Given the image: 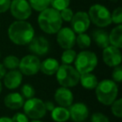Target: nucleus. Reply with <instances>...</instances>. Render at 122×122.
Wrapping results in <instances>:
<instances>
[{
  "label": "nucleus",
  "mask_w": 122,
  "mask_h": 122,
  "mask_svg": "<svg viewBox=\"0 0 122 122\" xmlns=\"http://www.w3.org/2000/svg\"><path fill=\"white\" fill-rule=\"evenodd\" d=\"M30 122H43V121H41V120H33L32 121H30Z\"/></svg>",
  "instance_id": "obj_40"
},
{
  "label": "nucleus",
  "mask_w": 122,
  "mask_h": 122,
  "mask_svg": "<svg viewBox=\"0 0 122 122\" xmlns=\"http://www.w3.org/2000/svg\"><path fill=\"white\" fill-rule=\"evenodd\" d=\"M74 64L80 75L91 73L98 65V58L92 51L83 50L76 55Z\"/></svg>",
  "instance_id": "obj_5"
},
{
  "label": "nucleus",
  "mask_w": 122,
  "mask_h": 122,
  "mask_svg": "<svg viewBox=\"0 0 122 122\" xmlns=\"http://www.w3.org/2000/svg\"><path fill=\"white\" fill-rule=\"evenodd\" d=\"M62 22L63 20L60 17L59 11L53 8H47L41 11L38 17L39 28L49 34H56L62 28Z\"/></svg>",
  "instance_id": "obj_2"
},
{
  "label": "nucleus",
  "mask_w": 122,
  "mask_h": 122,
  "mask_svg": "<svg viewBox=\"0 0 122 122\" xmlns=\"http://www.w3.org/2000/svg\"><path fill=\"white\" fill-rule=\"evenodd\" d=\"M29 49L34 55H45L49 50V43L43 36L34 37L29 44Z\"/></svg>",
  "instance_id": "obj_13"
},
{
  "label": "nucleus",
  "mask_w": 122,
  "mask_h": 122,
  "mask_svg": "<svg viewBox=\"0 0 122 122\" xmlns=\"http://www.w3.org/2000/svg\"><path fill=\"white\" fill-rule=\"evenodd\" d=\"M6 68L4 66V65L3 64L0 63V80H2V79H4V75H6Z\"/></svg>",
  "instance_id": "obj_37"
},
{
  "label": "nucleus",
  "mask_w": 122,
  "mask_h": 122,
  "mask_svg": "<svg viewBox=\"0 0 122 122\" xmlns=\"http://www.w3.org/2000/svg\"><path fill=\"white\" fill-rule=\"evenodd\" d=\"M102 57L104 63L109 67H115L121 63L122 55L120 49L112 45H109L103 49Z\"/></svg>",
  "instance_id": "obj_12"
},
{
  "label": "nucleus",
  "mask_w": 122,
  "mask_h": 122,
  "mask_svg": "<svg viewBox=\"0 0 122 122\" xmlns=\"http://www.w3.org/2000/svg\"><path fill=\"white\" fill-rule=\"evenodd\" d=\"M11 14L18 20H25L30 17L32 9L26 0H14L10 4Z\"/></svg>",
  "instance_id": "obj_9"
},
{
  "label": "nucleus",
  "mask_w": 122,
  "mask_h": 122,
  "mask_svg": "<svg viewBox=\"0 0 122 122\" xmlns=\"http://www.w3.org/2000/svg\"><path fill=\"white\" fill-rule=\"evenodd\" d=\"M11 0H0V14L5 13L10 8Z\"/></svg>",
  "instance_id": "obj_35"
},
{
  "label": "nucleus",
  "mask_w": 122,
  "mask_h": 122,
  "mask_svg": "<svg viewBox=\"0 0 122 122\" xmlns=\"http://www.w3.org/2000/svg\"><path fill=\"white\" fill-rule=\"evenodd\" d=\"M51 117L55 122H65L70 118L69 109L66 107H54L51 111Z\"/></svg>",
  "instance_id": "obj_22"
},
{
  "label": "nucleus",
  "mask_w": 122,
  "mask_h": 122,
  "mask_svg": "<svg viewBox=\"0 0 122 122\" xmlns=\"http://www.w3.org/2000/svg\"><path fill=\"white\" fill-rule=\"evenodd\" d=\"M110 1H113V0H110Z\"/></svg>",
  "instance_id": "obj_41"
},
{
  "label": "nucleus",
  "mask_w": 122,
  "mask_h": 122,
  "mask_svg": "<svg viewBox=\"0 0 122 122\" xmlns=\"http://www.w3.org/2000/svg\"><path fill=\"white\" fill-rule=\"evenodd\" d=\"M54 100L59 106L70 107L74 102V95L69 88L59 87L54 93Z\"/></svg>",
  "instance_id": "obj_15"
},
{
  "label": "nucleus",
  "mask_w": 122,
  "mask_h": 122,
  "mask_svg": "<svg viewBox=\"0 0 122 122\" xmlns=\"http://www.w3.org/2000/svg\"><path fill=\"white\" fill-rule=\"evenodd\" d=\"M75 44H77L79 48L82 49H88L91 45V39L88 34H85V33L79 34L75 39Z\"/></svg>",
  "instance_id": "obj_23"
},
{
  "label": "nucleus",
  "mask_w": 122,
  "mask_h": 122,
  "mask_svg": "<svg viewBox=\"0 0 122 122\" xmlns=\"http://www.w3.org/2000/svg\"><path fill=\"white\" fill-rule=\"evenodd\" d=\"M69 112L70 117L74 122H83L88 118L90 110L85 104L78 102L70 105Z\"/></svg>",
  "instance_id": "obj_14"
},
{
  "label": "nucleus",
  "mask_w": 122,
  "mask_h": 122,
  "mask_svg": "<svg viewBox=\"0 0 122 122\" xmlns=\"http://www.w3.org/2000/svg\"><path fill=\"white\" fill-rule=\"evenodd\" d=\"M70 22L72 30L78 34L86 32L90 25V19L88 14L82 11L77 12L75 14H74Z\"/></svg>",
  "instance_id": "obj_11"
},
{
  "label": "nucleus",
  "mask_w": 122,
  "mask_h": 122,
  "mask_svg": "<svg viewBox=\"0 0 122 122\" xmlns=\"http://www.w3.org/2000/svg\"><path fill=\"white\" fill-rule=\"evenodd\" d=\"M92 39L100 49H105L110 45L109 34L104 29H95L92 32Z\"/></svg>",
  "instance_id": "obj_19"
},
{
  "label": "nucleus",
  "mask_w": 122,
  "mask_h": 122,
  "mask_svg": "<svg viewBox=\"0 0 122 122\" xmlns=\"http://www.w3.org/2000/svg\"><path fill=\"white\" fill-rule=\"evenodd\" d=\"M4 105L10 110H19L22 108L24 104V98L22 95L17 92L8 94L4 98Z\"/></svg>",
  "instance_id": "obj_17"
},
{
  "label": "nucleus",
  "mask_w": 122,
  "mask_h": 122,
  "mask_svg": "<svg viewBox=\"0 0 122 122\" xmlns=\"http://www.w3.org/2000/svg\"><path fill=\"white\" fill-rule=\"evenodd\" d=\"M41 61L39 58L34 54H29L19 60V69L22 75H34L40 70Z\"/></svg>",
  "instance_id": "obj_8"
},
{
  "label": "nucleus",
  "mask_w": 122,
  "mask_h": 122,
  "mask_svg": "<svg viewBox=\"0 0 122 122\" xmlns=\"http://www.w3.org/2000/svg\"><path fill=\"white\" fill-rule=\"evenodd\" d=\"M4 66L6 69L9 70H16L17 68H19V59L18 57L14 55H9L6 56L4 59V63H3Z\"/></svg>",
  "instance_id": "obj_25"
},
{
  "label": "nucleus",
  "mask_w": 122,
  "mask_h": 122,
  "mask_svg": "<svg viewBox=\"0 0 122 122\" xmlns=\"http://www.w3.org/2000/svg\"><path fill=\"white\" fill-rule=\"evenodd\" d=\"M111 22L115 24H121L122 23V9L118 7L113 11L111 14Z\"/></svg>",
  "instance_id": "obj_30"
},
{
  "label": "nucleus",
  "mask_w": 122,
  "mask_h": 122,
  "mask_svg": "<svg viewBox=\"0 0 122 122\" xmlns=\"http://www.w3.org/2000/svg\"><path fill=\"white\" fill-rule=\"evenodd\" d=\"M57 42L64 49H72L75 44V33L68 27L61 28L57 33Z\"/></svg>",
  "instance_id": "obj_10"
},
{
  "label": "nucleus",
  "mask_w": 122,
  "mask_h": 122,
  "mask_svg": "<svg viewBox=\"0 0 122 122\" xmlns=\"http://www.w3.org/2000/svg\"><path fill=\"white\" fill-rule=\"evenodd\" d=\"M109 40L110 44L118 49L122 48V26L121 24H118L115 28H114L111 32L109 34Z\"/></svg>",
  "instance_id": "obj_20"
},
{
  "label": "nucleus",
  "mask_w": 122,
  "mask_h": 122,
  "mask_svg": "<svg viewBox=\"0 0 122 122\" xmlns=\"http://www.w3.org/2000/svg\"><path fill=\"white\" fill-rule=\"evenodd\" d=\"M2 90H3L2 83H1V81H0V94H1V92H2Z\"/></svg>",
  "instance_id": "obj_39"
},
{
  "label": "nucleus",
  "mask_w": 122,
  "mask_h": 122,
  "mask_svg": "<svg viewBox=\"0 0 122 122\" xmlns=\"http://www.w3.org/2000/svg\"><path fill=\"white\" fill-rule=\"evenodd\" d=\"M95 95L99 102L105 105H110L118 96V86L111 80H103L95 87Z\"/></svg>",
  "instance_id": "obj_3"
},
{
  "label": "nucleus",
  "mask_w": 122,
  "mask_h": 122,
  "mask_svg": "<svg viewBox=\"0 0 122 122\" xmlns=\"http://www.w3.org/2000/svg\"><path fill=\"white\" fill-rule=\"evenodd\" d=\"M44 106H45V109L47 111H52L54 109L55 105H54V102L50 101V100H48V101L44 102Z\"/></svg>",
  "instance_id": "obj_36"
},
{
  "label": "nucleus",
  "mask_w": 122,
  "mask_h": 122,
  "mask_svg": "<svg viewBox=\"0 0 122 122\" xmlns=\"http://www.w3.org/2000/svg\"><path fill=\"white\" fill-rule=\"evenodd\" d=\"M29 4L31 9H34L38 12H41L49 8V5L50 4V0H29Z\"/></svg>",
  "instance_id": "obj_26"
},
{
  "label": "nucleus",
  "mask_w": 122,
  "mask_h": 122,
  "mask_svg": "<svg viewBox=\"0 0 122 122\" xmlns=\"http://www.w3.org/2000/svg\"><path fill=\"white\" fill-rule=\"evenodd\" d=\"M0 122H13V121L11 118L4 116V117H0Z\"/></svg>",
  "instance_id": "obj_38"
},
{
  "label": "nucleus",
  "mask_w": 122,
  "mask_h": 122,
  "mask_svg": "<svg viewBox=\"0 0 122 122\" xmlns=\"http://www.w3.org/2000/svg\"><path fill=\"white\" fill-rule=\"evenodd\" d=\"M91 122H110V120L105 115L100 112H96L92 115Z\"/></svg>",
  "instance_id": "obj_33"
},
{
  "label": "nucleus",
  "mask_w": 122,
  "mask_h": 122,
  "mask_svg": "<svg viewBox=\"0 0 122 122\" xmlns=\"http://www.w3.org/2000/svg\"><path fill=\"white\" fill-rule=\"evenodd\" d=\"M10 40L17 45H28L34 37V29L25 20L14 21L8 29Z\"/></svg>",
  "instance_id": "obj_1"
},
{
  "label": "nucleus",
  "mask_w": 122,
  "mask_h": 122,
  "mask_svg": "<svg viewBox=\"0 0 122 122\" xmlns=\"http://www.w3.org/2000/svg\"><path fill=\"white\" fill-rule=\"evenodd\" d=\"M111 112L115 117L121 118L122 117V100L118 99L115 100L111 104Z\"/></svg>",
  "instance_id": "obj_27"
},
{
  "label": "nucleus",
  "mask_w": 122,
  "mask_h": 122,
  "mask_svg": "<svg viewBox=\"0 0 122 122\" xmlns=\"http://www.w3.org/2000/svg\"><path fill=\"white\" fill-rule=\"evenodd\" d=\"M70 0H50V4L53 9L58 11H61L62 9L69 7Z\"/></svg>",
  "instance_id": "obj_29"
},
{
  "label": "nucleus",
  "mask_w": 122,
  "mask_h": 122,
  "mask_svg": "<svg viewBox=\"0 0 122 122\" xmlns=\"http://www.w3.org/2000/svg\"><path fill=\"white\" fill-rule=\"evenodd\" d=\"M112 79L113 81L115 83H120L122 80V67L121 65H117L114 67V70L112 71Z\"/></svg>",
  "instance_id": "obj_31"
},
{
  "label": "nucleus",
  "mask_w": 122,
  "mask_h": 122,
  "mask_svg": "<svg viewBox=\"0 0 122 122\" xmlns=\"http://www.w3.org/2000/svg\"><path fill=\"white\" fill-rule=\"evenodd\" d=\"M12 121L13 122H29V117L24 113H21V112H18V113L14 114L12 118Z\"/></svg>",
  "instance_id": "obj_34"
},
{
  "label": "nucleus",
  "mask_w": 122,
  "mask_h": 122,
  "mask_svg": "<svg viewBox=\"0 0 122 122\" xmlns=\"http://www.w3.org/2000/svg\"><path fill=\"white\" fill-rule=\"evenodd\" d=\"M24 114L29 117V119L39 120L45 116L47 110L44 106V102L39 98L28 99L23 105Z\"/></svg>",
  "instance_id": "obj_7"
},
{
  "label": "nucleus",
  "mask_w": 122,
  "mask_h": 122,
  "mask_svg": "<svg viewBox=\"0 0 122 122\" xmlns=\"http://www.w3.org/2000/svg\"><path fill=\"white\" fill-rule=\"evenodd\" d=\"M59 14H60L62 20L65 21V22H70L74 16V13L72 9H69V8H66V9H64L61 11H59Z\"/></svg>",
  "instance_id": "obj_32"
},
{
  "label": "nucleus",
  "mask_w": 122,
  "mask_h": 122,
  "mask_svg": "<svg viewBox=\"0 0 122 122\" xmlns=\"http://www.w3.org/2000/svg\"><path fill=\"white\" fill-rule=\"evenodd\" d=\"M80 74L70 65H59L56 72V79L60 86L65 88L75 87L80 82Z\"/></svg>",
  "instance_id": "obj_4"
},
{
  "label": "nucleus",
  "mask_w": 122,
  "mask_h": 122,
  "mask_svg": "<svg viewBox=\"0 0 122 122\" xmlns=\"http://www.w3.org/2000/svg\"><path fill=\"white\" fill-rule=\"evenodd\" d=\"M90 22L100 28H105L111 24V14L109 9L100 4H94L88 14Z\"/></svg>",
  "instance_id": "obj_6"
},
{
  "label": "nucleus",
  "mask_w": 122,
  "mask_h": 122,
  "mask_svg": "<svg viewBox=\"0 0 122 122\" xmlns=\"http://www.w3.org/2000/svg\"><path fill=\"white\" fill-rule=\"evenodd\" d=\"M83 122H85V121H83Z\"/></svg>",
  "instance_id": "obj_42"
},
{
  "label": "nucleus",
  "mask_w": 122,
  "mask_h": 122,
  "mask_svg": "<svg viewBox=\"0 0 122 122\" xmlns=\"http://www.w3.org/2000/svg\"><path fill=\"white\" fill-rule=\"evenodd\" d=\"M79 83H80V85L86 90H95L98 85V80L95 75L87 73L80 75Z\"/></svg>",
  "instance_id": "obj_21"
},
{
  "label": "nucleus",
  "mask_w": 122,
  "mask_h": 122,
  "mask_svg": "<svg viewBox=\"0 0 122 122\" xmlns=\"http://www.w3.org/2000/svg\"><path fill=\"white\" fill-rule=\"evenodd\" d=\"M23 80V75L19 70H12L6 73L4 77V85L9 90H14L21 85Z\"/></svg>",
  "instance_id": "obj_16"
},
{
  "label": "nucleus",
  "mask_w": 122,
  "mask_h": 122,
  "mask_svg": "<svg viewBox=\"0 0 122 122\" xmlns=\"http://www.w3.org/2000/svg\"><path fill=\"white\" fill-rule=\"evenodd\" d=\"M59 67V61L54 58H48L44 59L43 62H41L40 65V70L43 74L46 75H54L56 74L58 69Z\"/></svg>",
  "instance_id": "obj_18"
},
{
  "label": "nucleus",
  "mask_w": 122,
  "mask_h": 122,
  "mask_svg": "<svg viewBox=\"0 0 122 122\" xmlns=\"http://www.w3.org/2000/svg\"><path fill=\"white\" fill-rule=\"evenodd\" d=\"M76 52L74 49H65V51L62 53V55H61L62 65H71L72 63H74V61L76 58Z\"/></svg>",
  "instance_id": "obj_24"
},
{
  "label": "nucleus",
  "mask_w": 122,
  "mask_h": 122,
  "mask_svg": "<svg viewBox=\"0 0 122 122\" xmlns=\"http://www.w3.org/2000/svg\"><path fill=\"white\" fill-rule=\"evenodd\" d=\"M21 95L25 99H31L35 95V90L29 84H25L21 88Z\"/></svg>",
  "instance_id": "obj_28"
}]
</instances>
